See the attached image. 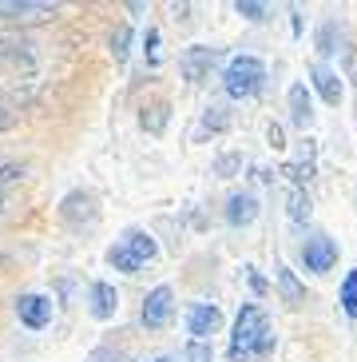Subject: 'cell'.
Instances as JSON below:
<instances>
[{"label":"cell","instance_id":"obj_4","mask_svg":"<svg viewBox=\"0 0 357 362\" xmlns=\"http://www.w3.org/2000/svg\"><path fill=\"white\" fill-rule=\"evenodd\" d=\"M222 60V48H210V44H190L187 52L178 56V72H183V80H190V84H202L210 72H214V64Z\"/></svg>","mask_w":357,"mask_h":362},{"label":"cell","instance_id":"obj_10","mask_svg":"<svg viewBox=\"0 0 357 362\" xmlns=\"http://www.w3.org/2000/svg\"><path fill=\"white\" fill-rule=\"evenodd\" d=\"M87 310H92L95 322H111L119 315V291L111 283H92V291H87Z\"/></svg>","mask_w":357,"mask_h":362},{"label":"cell","instance_id":"obj_17","mask_svg":"<svg viewBox=\"0 0 357 362\" xmlns=\"http://www.w3.org/2000/svg\"><path fill=\"white\" fill-rule=\"evenodd\" d=\"M107 263L116 267V271H123V275H139V267H143L135 255H131V251H127L123 239H119L116 247H107Z\"/></svg>","mask_w":357,"mask_h":362},{"label":"cell","instance_id":"obj_29","mask_svg":"<svg viewBox=\"0 0 357 362\" xmlns=\"http://www.w3.org/2000/svg\"><path fill=\"white\" fill-rule=\"evenodd\" d=\"M266 139H270V148H286V144H282V128H278V124L266 128Z\"/></svg>","mask_w":357,"mask_h":362},{"label":"cell","instance_id":"obj_26","mask_svg":"<svg viewBox=\"0 0 357 362\" xmlns=\"http://www.w3.org/2000/svg\"><path fill=\"white\" fill-rule=\"evenodd\" d=\"M183 358H187V362H214V351H210V342H195V339H190L187 346H183Z\"/></svg>","mask_w":357,"mask_h":362},{"label":"cell","instance_id":"obj_24","mask_svg":"<svg viewBox=\"0 0 357 362\" xmlns=\"http://www.w3.org/2000/svg\"><path fill=\"white\" fill-rule=\"evenodd\" d=\"M143 56H147L151 68H159V60H163V36H159V28H147V36H143Z\"/></svg>","mask_w":357,"mask_h":362},{"label":"cell","instance_id":"obj_25","mask_svg":"<svg viewBox=\"0 0 357 362\" xmlns=\"http://www.w3.org/2000/svg\"><path fill=\"white\" fill-rule=\"evenodd\" d=\"M282 175L294 183V187H302V192H305V183H310V175H314V163H286Z\"/></svg>","mask_w":357,"mask_h":362},{"label":"cell","instance_id":"obj_11","mask_svg":"<svg viewBox=\"0 0 357 362\" xmlns=\"http://www.w3.org/2000/svg\"><path fill=\"white\" fill-rule=\"evenodd\" d=\"M310 84H314V92L326 100L329 107H337V104H341V96H346V88H341V76H337L334 68H326V64L310 68Z\"/></svg>","mask_w":357,"mask_h":362},{"label":"cell","instance_id":"obj_16","mask_svg":"<svg viewBox=\"0 0 357 362\" xmlns=\"http://www.w3.org/2000/svg\"><path fill=\"white\" fill-rule=\"evenodd\" d=\"M167 119H171V104L167 100H155V104L143 107V116H139V124L151 132V136H163V128H167Z\"/></svg>","mask_w":357,"mask_h":362},{"label":"cell","instance_id":"obj_23","mask_svg":"<svg viewBox=\"0 0 357 362\" xmlns=\"http://www.w3.org/2000/svg\"><path fill=\"white\" fill-rule=\"evenodd\" d=\"M111 56H116V64H123L127 56H131V28L119 24L116 33H111Z\"/></svg>","mask_w":357,"mask_h":362},{"label":"cell","instance_id":"obj_5","mask_svg":"<svg viewBox=\"0 0 357 362\" xmlns=\"http://www.w3.org/2000/svg\"><path fill=\"white\" fill-rule=\"evenodd\" d=\"M60 4H48V0H0V21L12 24H36V21H52Z\"/></svg>","mask_w":357,"mask_h":362},{"label":"cell","instance_id":"obj_7","mask_svg":"<svg viewBox=\"0 0 357 362\" xmlns=\"http://www.w3.org/2000/svg\"><path fill=\"white\" fill-rule=\"evenodd\" d=\"M60 219L68 227H95V219H99V207H95V195L92 192H72L68 199L60 203Z\"/></svg>","mask_w":357,"mask_h":362},{"label":"cell","instance_id":"obj_20","mask_svg":"<svg viewBox=\"0 0 357 362\" xmlns=\"http://www.w3.org/2000/svg\"><path fill=\"white\" fill-rule=\"evenodd\" d=\"M226 128H231V116H226V107H207V112H202L199 132H210V136H219V132H226Z\"/></svg>","mask_w":357,"mask_h":362},{"label":"cell","instance_id":"obj_27","mask_svg":"<svg viewBox=\"0 0 357 362\" xmlns=\"http://www.w3.org/2000/svg\"><path fill=\"white\" fill-rule=\"evenodd\" d=\"M238 168H242V156H219V160H214V175H222V180L234 175Z\"/></svg>","mask_w":357,"mask_h":362},{"label":"cell","instance_id":"obj_1","mask_svg":"<svg viewBox=\"0 0 357 362\" xmlns=\"http://www.w3.org/2000/svg\"><path fill=\"white\" fill-rule=\"evenodd\" d=\"M274 330L266 322L262 307L258 303H242L238 307V319H234V330H231V362H262L274 354Z\"/></svg>","mask_w":357,"mask_h":362},{"label":"cell","instance_id":"obj_28","mask_svg":"<svg viewBox=\"0 0 357 362\" xmlns=\"http://www.w3.org/2000/svg\"><path fill=\"white\" fill-rule=\"evenodd\" d=\"M87 362H119V351H111V346H99V351L87 354Z\"/></svg>","mask_w":357,"mask_h":362},{"label":"cell","instance_id":"obj_12","mask_svg":"<svg viewBox=\"0 0 357 362\" xmlns=\"http://www.w3.org/2000/svg\"><path fill=\"white\" fill-rule=\"evenodd\" d=\"M226 223L231 227H250L254 219H258V199H254L250 192H234L231 199H226Z\"/></svg>","mask_w":357,"mask_h":362},{"label":"cell","instance_id":"obj_14","mask_svg":"<svg viewBox=\"0 0 357 362\" xmlns=\"http://www.w3.org/2000/svg\"><path fill=\"white\" fill-rule=\"evenodd\" d=\"M274 279H278V291H282L286 307H302V303H305V287L298 283L294 271H290L286 263H278V267H274Z\"/></svg>","mask_w":357,"mask_h":362},{"label":"cell","instance_id":"obj_31","mask_svg":"<svg viewBox=\"0 0 357 362\" xmlns=\"http://www.w3.org/2000/svg\"><path fill=\"white\" fill-rule=\"evenodd\" d=\"M12 128V116H8V107H0V132Z\"/></svg>","mask_w":357,"mask_h":362},{"label":"cell","instance_id":"obj_33","mask_svg":"<svg viewBox=\"0 0 357 362\" xmlns=\"http://www.w3.org/2000/svg\"><path fill=\"white\" fill-rule=\"evenodd\" d=\"M0 56H8V48H4V44H0Z\"/></svg>","mask_w":357,"mask_h":362},{"label":"cell","instance_id":"obj_21","mask_svg":"<svg viewBox=\"0 0 357 362\" xmlns=\"http://www.w3.org/2000/svg\"><path fill=\"white\" fill-rule=\"evenodd\" d=\"M234 12H238L242 21H250V24H262L266 16H270V8H266L262 0H234Z\"/></svg>","mask_w":357,"mask_h":362},{"label":"cell","instance_id":"obj_30","mask_svg":"<svg viewBox=\"0 0 357 362\" xmlns=\"http://www.w3.org/2000/svg\"><path fill=\"white\" fill-rule=\"evenodd\" d=\"M246 271H250V287L258 291V295H262V291H266V283H262V279H258V275H254V267H246Z\"/></svg>","mask_w":357,"mask_h":362},{"label":"cell","instance_id":"obj_32","mask_svg":"<svg viewBox=\"0 0 357 362\" xmlns=\"http://www.w3.org/2000/svg\"><path fill=\"white\" fill-rule=\"evenodd\" d=\"M147 362H175L171 354H159V358H147Z\"/></svg>","mask_w":357,"mask_h":362},{"label":"cell","instance_id":"obj_18","mask_svg":"<svg viewBox=\"0 0 357 362\" xmlns=\"http://www.w3.org/2000/svg\"><path fill=\"white\" fill-rule=\"evenodd\" d=\"M337 303H341V310H346L349 319H357V267L346 271L341 287H337Z\"/></svg>","mask_w":357,"mask_h":362},{"label":"cell","instance_id":"obj_22","mask_svg":"<svg viewBox=\"0 0 357 362\" xmlns=\"http://www.w3.org/2000/svg\"><path fill=\"white\" fill-rule=\"evenodd\" d=\"M337 40H341V28H337V21L322 24V33H317V52H322V56H334V52H337Z\"/></svg>","mask_w":357,"mask_h":362},{"label":"cell","instance_id":"obj_13","mask_svg":"<svg viewBox=\"0 0 357 362\" xmlns=\"http://www.w3.org/2000/svg\"><path fill=\"white\" fill-rule=\"evenodd\" d=\"M286 107H290V124H298V128H310L314 124V100H310V88L305 84H290Z\"/></svg>","mask_w":357,"mask_h":362},{"label":"cell","instance_id":"obj_19","mask_svg":"<svg viewBox=\"0 0 357 362\" xmlns=\"http://www.w3.org/2000/svg\"><path fill=\"white\" fill-rule=\"evenodd\" d=\"M310 195L302 192V187H294L290 192V199H286V215H290V223H310Z\"/></svg>","mask_w":357,"mask_h":362},{"label":"cell","instance_id":"obj_2","mask_svg":"<svg viewBox=\"0 0 357 362\" xmlns=\"http://www.w3.org/2000/svg\"><path fill=\"white\" fill-rule=\"evenodd\" d=\"M266 84V64L258 56H234L226 72H222V88L231 100H254Z\"/></svg>","mask_w":357,"mask_h":362},{"label":"cell","instance_id":"obj_8","mask_svg":"<svg viewBox=\"0 0 357 362\" xmlns=\"http://www.w3.org/2000/svg\"><path fill=\"white\" fill-rule=\"evenodd\" d=\"M222 310L214 303H190L187 307V334L195 342H210V334H219Z\"/></svg>","mask_w":357,"mask_h":362},{"label":"cell","instance_id":"obj_6","mask_svg":"<svg viewBox=\"0 0 357 362\" xmlns=\"http://www.w3.org/2000/svg\"><path fill=\"white\" fill-rule=\"evenodd\" d=\"M302 267L310 275H326L337 267V239L329 235H314V239H305L302 243Z\"/></svg>","mask_w":357,"mask_h":362},{"label":"cell","instance_id":"obj_15","mask_svg":"<svg viewBox=\"0 0 357 362\" xmlns=\"http://www.w3.org/2000/svg\"><path fill=\"white\" fill-rule=\"evenodd\" d=\"M123 243H127V251H131L139 263H151V259L159 255V243L151 239L147 231H127V235H123Z\"/></svg>","mask_w":357,"mask_h":362},{"label":"cell","instance_id":"obj_9","mask_svg":"<svg viewBox=\"0 0 357 362\" xmlns=\"http://www.w3.org/2000/svg\"><path fill=\"white\" fill-rule=\"evenodd\" d=\"M16 319L28 330H44L52 322V298L36 295V291H32V295H16Z\"/></svg>","mask_w":357,"mask_h":362},{"label":"cell","instance_id":"obj_3","mask_svg":"<svg viewBox=\"0 0 357 362\" xmlns=\"http://www.w3.org/2000/svg\"><path fill=\"white\" fill-rule=\"evenodd\" d=\"M171 315H175V291H171L167 283H159V287H151L147 295H143L139 322H143L147 330H163L171 322Z\"/></svg>","mask_w":357,"mask_h":362}]
</instances>
